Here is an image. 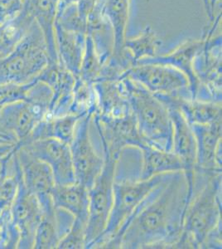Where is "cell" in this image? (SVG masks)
I'll list each match as a JSON object with an SVG mask.
<instances>
[{
  "instance_id": "1",
  "label": "cell",
  "mask_w": 222,
  "mask_h": 249,
  "mask_svg": "<svg viewBox=\"0 0 222 249\" xmlns=\"http://www.w3.org/2000/svg\"><path fill=\"white\" fill-rule=\"evenodd\" d=\"M190 195L185 171L170 173L104 249H173L183 232Z\"/></svg>"
},
{
  "instance_id": "2",
  "label": "cell",
  "mask_w": 222,
  "mask_h": 249,
  "mask_svg": "<svg viewBox=\"0 0 222 249\" xmlns=\"http://www.w3.org/2000/svg\"><path fill=\"white\" fill-rule=\"evenodd\" d=\"M222 172L194 170L183 232L197 249H203L209 236L222 228Z\"/></svg>"
},
{
  "instance_id": "3",
  "label": "cell",
  "mask_w": 222,
  "mask_h": 249,
  "mask_svg": "<svg viewBox=\"0 0 222 249\" xmlns=\"http://www.w3.org/2000/svg\"><path fill=\"white\" fill-rule=\"evenodd\" d=\"M120 80L142 138L151 146L171 151L172 122L168 107L138 82L126 77Z\"/></svg>"
},
{
  "instance_id": "4",
  "label": "cell",
  "mask_w": 222,
  "mask_h": 249,
  "mask_svg": "<svg viewBox=\"0 0 222 249\" xmlns=\"http://www.w3.org/2000/svg\"><path fill=\"white\" fill-rule=\"evenodd\" d=\"M50 62L44 36L34 21L14 51L0 60V83H28L36 79Z\"/></svg>"
},
{
  "instance_id": "5",
  "label": "cell",
  "mask_w": 222,
  "mask_h": 249,
  "mask_svg": "<svg viewBox=\"0 0 222 249\" xmlns=\"http://www.w3.org/2000/svg\"><path fill=\"white\" fill-rule=\"evenodd\" d=\"M168 176L169 174H165L148 179L138 178L136 181H115L113 188L112 208L106 228L92 244L90 249H104L105 244L117 234L132 215L137 207Z\"/></svg>"
},
{
  "instance_id": "6",
  "label": "cell",
  "mask_w": 222,
  "mask_h": 249,
  "mask_svg": "<svg viewBox=\"0 0 222 249\" xmlns=\"http://www.w3.org/2000/svg\"><path fill=\"white\" fill-rule=\"evenodd\" d=\"M104 167L89 190V213L85 249H90L106 228L113 204V188L120 158L103 153Z\"/></svg>"
},
{
  "instance_id": "7",
  "label": "cell",
  "mask_w": 222,
  "mask_h": 249,
  "mask_svg": "<svg viewBox=\"0 0 222 249\" xmlns=\"http://www.w3.org/2000/svg\"><path fill=\"white\" fill-rule=\"evenodd\" d=\"M129 77L146 88L157 98H192L190 82L183 71L162 64H136L121 77Z\"/></svg>"
},
{
  "instance_id": "8",
  "label": "cell",
  "mask_w": 222,
  "mask_h": 249,
  "mask_svg": "<svg viewBox=\"0 0 222 249\" xmlns=\"http://www.w3.org/2000/svg\"><path fill=\"white\" fill-rule=\"evenodd\" d=\"M94 114L82 116L76 123L70 150L76 183L88 190L93 186L104 167V158L96 152L90 138V124Z\"/></svg>"
},
{
  "instance_id": "9",
  "label": "cell",
  "mask_w": 222,
  "mask_h": 249,
  "mask_svg": "<svg viewBox=\"0 0 222 249\" xmlns=\"http://www.w3.org/2000/svg\"><path fill=\"white\" fill-rule=\"evenodd\" d=\"M49 110L50 105L31 98L14 102L0 110V129L13 136L17 144H23Z\"/></svg>"
},
{
  "instance_id": "10",
  "label": "cell",
  "mask_w": 222,
  "mask_h": 249,
  "mask_svg": "<svg viewBox=\"0 0 222 249\" xmlns=\"http://www.w3.org/2000/svg\"><path fill=\"white\" fill-rule=\"evenodd\" d=\"M104 153L120 158L126 148L139 150L147 144L138 132L134 114L119 119H108L93 115Z\"/></svg>"
},
{
  "instance_id": "11",
  "label": "cell",
  "mask_w": 222,
  "mask_h": 249,
  "mask_svg": "<svg viewBox=\"0 0 222 249\" xmlns=\"http://www.w3.org/2000/svg\"><path fill=\"white\" fill-rule=\"evenodd\" d=\"M29 153L45 162L51 168L55 183L68 185L76 183L70 145L56 139L37 140L17 144Z\"/></svg>"
},
{
  "instance_id": "12",
  "label": "cell",
  "mask_w": 222,
  "mask_h": 249,
  "mask_svg": "<svg viewBox=\"0 0 222 249\" xmlns=\"http://www.w3.org/2000/svg\"><path fill=\"white\" fill-rule=\"evenodd\" d=\"M10 217L12 224L19 232L17 249H34L36 230L42 218V207L37 196L26 189L22 176Z\"/></svg>"
},
{
  "instance_id": "13",
  "label": "cell",
  "mask_w": 222,
  "mask_h": 249,
  "mask_svg": "<svg viewBox=\"0 0 222 249\" xmlns=\"http://www.w3.org/2000/svg\"><path fill=\"white\" fill-rule=\"evenodd\" d=\"M37 80L48 85L52 92L48 116L57 117L70 114L76 82L73 74L66 69L59 61L50 62L38 75Z\"/></svg>"
},
{
  "instance_id": "14",
  "label": "cell",
  "mask_w": 222,
  "mask_h": 249,
  "mask_svg": "<svg viewBox=\"0 0 222 249\" xmlns=\"http://www.w3.org/2000/svg\"><path fill=\"white\" fill-rule=\"evenodd\" d=\"M197 144L196 170L222 172V122L191 124Z\"/></svg>"
},
{
  "instance_id": "15",
  "label": "cell",
  "mask_w": 222,
  "mask_h": 249,
  "mask_svg": "<svg viewBox=\"0 0 222 249\" xmlns=\"http://www.w3.org/2000/svg\"><path fill=\"white\" fill-rule=\"evenodd\" d=\"M205 44V39L188 40L170 53L146 57L139 60L136 64H162L171 66L183 71L188 78L192 99H195L199 88V82L195 75L193 63L197 55L203 51Z\"/></svg>"
},
{
  "instance_id": "16",
  "label": "cell",
  "mask_w": 222,
  "mask_h": 249,
  "mask_svg": "<svg viewBox=\"0 0 222 249\" xmlns=\"http://www.w3.org/2000/svg\"><path fill=\"white\" fill-rule=\"evenodd\" d=\"M16 154L19 163L21 176L26 189L40 198L51 195L56 185L51 168L28 150L16 144Z\"/></svg>"
},
{
  "instance_id": "17",
  "label": "cell",
  "mask_w": 222,
  "mask_h": 249,
  "mask_svg": "<svg viewBox=\"0 0 222 249\" xmlns=\"http://www.w3.org/2000/svg\"><path fill=\"white\" fill-rule=\"evenodd\" d=\"M129 9L130 0H105L103 9V16L114 35V47L110 57L125 71L133 67L132 62L124 52Z\"/></svg>"
},
{
  "instance_id": "18",
  "label": "cell",
  "mask_w": 222,
  "mask_h": 249,
  "mask_svg": "<svg viewBox=\"0 0 222 249\" xmlns=\"http://www.w3.org/2000/svg\"><path fill=\"white\" fill-rule=\"evenodd\" d=\"M94 88L97 97V110L94 115L119 119L132 115L129 99L120 79L95 82Z\"/></svg>"
},
{
  "instance_id": "19",
  "label": "cell",
  "mask_w": 222,
  "mask_h": 249,
  "mask_svg": "<svg viewBox=\"0 0 222 249\" xmlns=\"http://www.w3.org/2000/svg\"><path fill=\"white\" fill-rule=\"evenodd\" d=\"M172 122L171 151L176 154L185 164V173L192 175L197 162V144L191 124L177 108L169 107Z\"/></svg>"
},
{
  "instance_id": "20",
  "label": "cell",
  "mask_w": 222,
  "mask_h": 249,
  "mask_svg": "<svg viewBox=\"0 0 222 249\" xmlns=\"http://www.w3.org/2000/svg\"><path fill=\"white\" fill-rule=\"evenodd\" d=\"M157 99L168 107L177 108L190 124H208L222 122V103L185 97H162Z\"/></svg>"
},
{
  "instance_id": "21",
  "label": "cell",
  "mask_w": 222,
  "mask_h": 249,
  "mask_svg": "<svg viewBox=\"0 0 222 249\" xmlns=\"http://www.w3.org/2000/svg\"><path fill=\"white\" fill-rule=\"evenodd\" d=\"M54 29L59 62L75 77H78L87 34L68 31L56 23Z\"/></svg>"
},
{
  "instance_id": "22",
  "label": "cell",
  "mask_w": 222,
  "mask_h": 249,
  "mask_svg": "<svg viewBox=\"0 0 222 249\" xmlns=\"http://www.w3.org/2000/svg\"><path fill=\"white\" fill-rule=\"evenodd\" d=\"M139 150L142 155L139 179L186 170L183 160L172 151L160 150L149 144H145Z\"/></svg>"
},
{
  "instance_id": "23",
  "label": "cell",
  "mask_w": 222,
  "mask_h": 249,
  "mask_svg": "<svg viewBox=\"0 0 222 249\" xmlns=\"http://www.w3.org/2000/svg\"><path fill=\"white\" fill-rule=\"evenodd\" d=\"M58 0H26L25 7L42 30L51 62H57L55 22Z\"/></svg>"
},
{
  "instance_id": "24",
  "label": "cell",
  "mask_w": 222,
  "mask_h": 249,
  "mask_svg": "<svg viewBox=\"0 0 222 249\" xmlns=\"http://www.w3.org/2000/svg\"><path fill=\"white\" fill-rule=\"evenodd\" d=\"M54 206L65 210L74 218L87 223L89 213V190L82 184H56L51 192Z\"/></svg>"
},
{
  "instance_id": "25",
  "label": "cell",
  "mask_w": 222,
  "mask_h": 249,
  "mask_svg": "<svg viewBox=\"0 0 222 249\" xmlns=\"http://www.w3.org/2000/svg\"><path fill=\"white\" fill-rule=\"evenodd\" d=\"M81 117L75 114L57 117L47 116L36 125L28 139L23 144L37 140L56 139L70 144L73 139L76 123Z\"/></svg>"
},
{
  "instance_id": "26",
  "label": "cell",
  "mask_w": 222,
  "mask_h": 249,
  "mask_svg": "<svg viewBox=\"0 0 222 249\" xmlns=\"http://www.w3.org/2000/svg\"><path fill=\"white\" fill-rule=\"evenodd\" d=\"M37 198L42 207V218L36 230L34 249H57L62 236L57 223L56 209L51 195Z\"/></svg>"
},
{
  "instance_id": "27",
  "label": "cell",
  "mask_w": 222,
  "mask_h": 249,
  "mask_svg": "<svg viewBox=\"0 0 222 249\" xmlns=\"http://www.w3.org/2000/svg\"><path fill=\"white\" fill-rule=\"evenodd\" d=\"M34 23V18L24 7L19 15L0 25V60L14 51Z\"/></svg>"
},
{
  "instance_id": "28",
  "label": "cell",
  "mask_w": 222,
  "mask_h": 249,
  "mask_svg": "<svg viewBox=\"0 0 222 249\" xmlns=\"http://www.w3.org/2000/svg\"><path fill=\"white\" fill-rule=\"evenodd\" d=\"M162 44L150 26H147L138 37L126 39L124 52L135 66L138 61L156 56L157 48Z\"/></svg>"
},
{
  "instance_id": "29",
  "label": "cell",
  "mask_w": 222,
  "mask_h": 249,
  "mask_svg": "<svg viewBox=\"0 0 222 249\" xmlns=\"http://www.w3.org/2000/svg\"><path fill=\"white\" fill-rule=\"evenodd\" d=\"M97 110V97L96 90L91 83L85 82L76 77L70 114L83 116L88 113L95 114Z\"/></svg>"
},
{
  "instance_id": "30",
  "label": "cell",
  "mask_w": 222,
  "mask_h": 249,
  "mask_svg": "<svg viewBox=\"0 0 222 249\" xmlns=\"http://www.w3.org/2000/svg\"><path fill=\"white\" fill-rule=\"evenodd\" d=\"M104 63L105 62L96 50L93 37L90 34H87L78 77L91 84L101 81Z\"/></svg>"
},
{
  "instance_id": "31",
  "label": "cell",
  "mask_w": 222,
  "mask_h": 249,
  "mask_svg": "<svg viewBox=\"0 0 222 249\" xmlns=\"http://www.w3.org/2000/svg\"><path fill=\"white\" fill-rule=\"evenodd\" d=\"M85 221L80 218H74L70 229L60 240L57 245L59 249H85Z\"/></svg>"
},
{
  "instance_id": "32",
  "label": "cell",
  "mask_w": 222,
  "mask_h": 249,
  "mask_svg": "<svg viewBox=\"0 0 222 249\" xmlns=\"http://www.w3.org/2000/svg\"><path fill=\"white\" fill-rule=\"evenodd\" d=\"M36 79L24 84L14 82L0 83V110L6 106L25 100L29 89L34 85Z\"/></svg>"
},
{
  "instance_id": "33",
  "label": "cell",
  "mask_w": 222,
  "mask_h": 249,
  "mask_svg": "<svg viewBox=\"0 0 222 249\" xmlns=\"http://www.w3.org/2000/svg\"><path fill=\"white\" fill-rule=\"evenodd\" d=\"M26 0H0V25L23 11Z\"/></svg>"
},
{
  "instance_id": "34",
  "label": "cell",
  "mask_w": 222,
  "mask_h": 249,
  "mask_svg": "<svg viewBox=\"0 0 222 249\" xmlns=\"http://www.w3.org/2000/svg\"><path fill=\"white\" fill-rule=\"evenodd\" d=\"M78 2L79 0H58L56 16L61 15L62 12L64 11L69 6L72 5V4H76Z\"/></svg>"
},
{
  "instance_id": "35",
  "label": "cell",
  "mask_w": 222,
  "mask_h": 249,
  "mask_svg": "<svg viewBox=\"0 0 222 249\" xmlns=\"http://www.w3.org/2000/svg\"><path fill=\"white\" fill-rule=\"evenodd\" d=\"M10 222H11V217H4V216L0 215V246H1V242L3 239L4 232Z\"/></svg>"
},
{
  "instance_id": "36",
  "label": "cell",
  "mask_w": 222,
  "mask_h": 249,
  "mask_svg": "<svg viewBox=\"0 0 222 249\" xmlns=\"http://www.w3.org/2000/svg\"><path fill=\"white\" fill-rule=\"evenodd\" d=\"M0 144H17V142L10 135L0 132Z\"/></svg>"
},
{
  "instance_id": "37",
  "label": "cell",
  "mask_w": 222,
  "mask_h": 249,
  "mask_svg": "<svg viewBox=\"0 0 222 249\" xmlns=\"http://www.w3.org/2000/svg\"><path fill=\"white\" fill-rule=\"evenodd\" d=\"M16 144H0V156H4L14 150Z\"/></svg>"
},
{
  "instance_id": "38",
  "label": "cell",
  "mask_w": 222,
  "mask_h": 249,
  "mask_svg": "<svg viewBox=\"0 0 222 249\" xmlns=\"http://www.w3.org/2000/svg\"><path fill=\"white\" fill-rule=\"evenodd\" d=\"M203 2H204V4H205V9H206V12H207V14H208L209 18H210V19L212 21V20H213V12H212L211 9L210 1H209V0H203Z\"/></svg>"
},
{
  "instance_id": "39",
  "label": "cell",
  "mask_w": 222,
  "mask_h": 249,
  "mask_svg": "<svg viewBox=\"0 0 222 249\" xmlns=\"http://www.w3.org/2000/svg\"><path fill=\"white\" fill-rule=\"evenodd\" d=\"M0 132H3V130H1V129H0ZM3 133H5V132H3ZM6 134H7V133H6ZM8 135H9V134H8Z\"/></svg>"
}]
</instances>
